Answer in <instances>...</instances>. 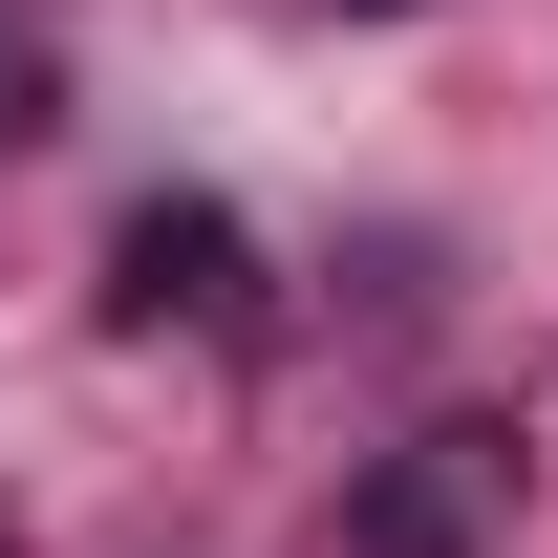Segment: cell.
Segmentation results:
<instances>
[{"label": "cell", "mask_w": 558, "mask_h": 558, "mask_svg": "<svg viewBox=\"0 0 558 558\" xmlns=\"http://www.w3.org/2000/svg\"><path fill=\"white\" fill-rule=\"evenodd\" d=\"M494 515H515V429H494V409H429L409 451L344 494L365 558H494Z\"/></svg>", "instance_id": "1"}, {"label": "cell", "mask_w": 558, "mask_h": 558, "mask_svg": "<svg viewBox=\"0 0 558 558\" xmlns=\"http://www.w3.org/2000/svg\"><path fill=\"white\" fill-rule=\"evenodd\" d=\"M65 130V65H44V22H0V150H44Z\"/></svg>", "instance_id": "3"}, {"label": "cell", "mask_w": 558, "mask_h": 558, "mask_svg": "<svg viewBox=\"0 0 558 558\" xmlns=\"http://www.w3.org/2000/svg\"><path fill=\"white\" fill-rule=\"evenodd\" d=\"M108 323H172V344H236L258 323V236L215 194H150L130 236H108Z\"/></svg>", "instance_id": "2"}]
</instances>
